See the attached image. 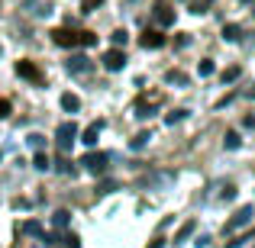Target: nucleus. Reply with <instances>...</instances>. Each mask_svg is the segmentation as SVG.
Segmentation results:
<instances>
[{
  "mask_svg": "<svg viewBox=\"0 0 255 248\" xmlns=\"http://www.w3.org/2000/svg\"><path fill=\"white\" fill-rule=\"evenodd\" d=\"M6 116H10V100L0 97V119H6Z\"/></svg>",
  "mask_w": 255,
  "mask_h": 248,
  "instance_id": "7c9ffc66",
  "label": "nucleus"
},
{
  "mask_svg": "<svg viewBox=\"0 0 255 248\" xmlns=\"http://www.w3.org/2000/svg\"><path fill=\"white\" fill-rule=\"evenodd\" d=\"M16 75L26 78V81H32V84H42V81H45L42 71H39V65L29 62V58H19V62H16Z\"/></svg>",
  "mask_w": 255,
  "mask_h": 248,
  "instance_id": "7ed1b4c3",
  "label": "nucleus"
},
{
  "mask_svg": "<svg viewBox=\"0 0 255 248\" xmlns=\"http://www.w3.org/2000/svg\"><path fill=\"white\" fill-rule=\"evenodd\" d=\"M223 197H226V200H233V197H236V187H233V184H226V190H223Z\"/></svg>",
  "mask_w": 255,
  "mask_h": 248,
  "instance_id": "72a5a7b5",
  "label": "nucleus"
},
{
  "mask_svg": "<svg viewBox=\"0 0 255 248\" xmlns=\"http://www.w3.org/2000/svg\"><path fill=\"white\" fill-rule=\"evenodd\" d=\"M239 75H243V68H236V65H233V68H226V71H223V84H226V81H236Z\"/></svg>",
  "mask_w": 255,
  "mask_h": 248,
  "instance_id": "bb28decb",
  "label": "nucleus"
},
{
  "mask_svg": "<svg viewBox=\"0 0 255 248\" xmlns=\"http://www.w3.org/2000/svg\"><path fill=\"white\" fill-rule=\"evenodd\" d=\"M194 229H197V223H194V219H187V223H184V226H181V229H178V232H174V245H178V242H184V239H187V236H191V232H194Z\"/></svg>",
  "mask_w": 255,
  "mask_h": 248,
  "instance_id": "ddd939ff",
  "label": "nucleus"
},
{
  "mask_svg": "<svg viewBox=\"0 0 255 248\" xmlns=\"http://www.w3.org/2000/svg\"><path fill=\"white\" fill-rule=\"evenodd\" d=\"M81 45H97V32L81 29Z\"/></svg>",
  "mask_w": 255,
  "mask_h": 248,
  "instance_id": "a878e982",
  "label": "nucleus"
},
{
  "mask_svg": "<svg viewBox=\"0 0 255 248\" xmlns=\"http://www.w3.org/2000/svg\"><path fill=\"white\" fill-rule=\"evenodd\" d=\"M58 171H62V174H71V162H65V158H62V162H58Z\"/></svg>",
  "mask_w": 255,
  "mask_h": 248,
  "instance_id": "2f4dec72",
  "label": "nucleus"
},
{
  "mask_svg": "<svg viewBox=\"0 0 255 248\" xmlns=\"http://www.w3.org/2000/svg\"><path fill=\"white\" fill-rule=\"evenodd\" d=\"M68 219H71V213H68V210H55V216H52V226L65 229V226H68Z\"/></svg>",
  "mask_w": 255,
  "mask_h": 248,
  "instance_id": "f3484780",
  "label": "nucleus"
},
{
  "mask_svg": "<svg viewBox=\"0 0 255 248\" xmlns=\"http://www.w3.org/2000/svg\"><path fill=\"white\" fill-rule=\"evenodd\" d=\"M165 81H168V84H181V87H184V84H187V75H184V71H168V75H165Z\"/></svg>",
  "mask_w": 255,
  "mask_h": 248,
  "instance_id": "a211bd4d",
  "label": "nucleus"
},
{
  "mask_svg": "<svg viewBox=\"0 0 255 248\" xmlns=\"http://www.w3.org/2000/svg\"><path fill=\"white\" fill-rule=\"evenodd\" d=\"M65 68H68L71 75H87V71H91V58L87 55H71L68 62H65Z\"/></svg>",
  "mask_w": 255,
  "mask_h": 248,
  "instance_id": "6e6552de",
  "label": "nucleus"
},
{
  "mask_svg": "<svg viewBox=\"0 0 255 248\" xmlns=\"http://www.w3.org/2000/svg\"><path fill=\"white\" fill-rule=\"evenodd\" d=\"M184 116H187V110H171L168 116H165V123H168V126H174V123H181Z\"/></svg>",
  "mask_w": 255,
  "mask_h": 248,
  "instance_id": "5701e85b",
  "label": "nucleus"
},
{
  "mask_svg": "<svg viewBox=\"0 0 255 248\" xmlns=\"http://www.w3.org/2000/svg\"><path fill=\"white\" fill-rule=\"evenodd\" d=\"M158 103H162V93H155V97H152V103H149V100H139V103H136V116H139V119L152 116V113H155V106H158Z\"/></svg>",
  "mask_w": 255,
  "mask_h": 248,
  "instance_id": "9d476101",
  "label": "nucleus"
},
{
  "mask_svg": "<svg viewBox=\"0 0 255 248\" xmlns=\"http://www.w3.org/2000/svg\"><path fill=\"white\" fill-rule=\"evenodd\" d=\"M155 23L158 26H174V10L168 0H158L155 3Z\"/></svg>",
  "mask_w": 255,
  "mask_h": 248,
  "instance_id": "0eeeda50",
  "label": "nucleus"
},
{
  "mask_svg": "<svg viewBox=\"0 0 255 248\" xmlns=\"http://www.w3.org/2000/svg\"><path fill=\"white\" fill-rule=\"evenodd\" d=\"M174 42H178V45H181V49H184V45H187V42H191V39H187V32H178V39H174Z\"/></svg>",
  "mask_w": 255,
  "mask_h": 248,
  "instance_id": "473e14b6",
  "label": "nucleus"
},
{
  "mask_svg": "<svg viewBox=\"0 0 255 248\" xmlns=\"http://www.w3.org/2000/svg\"><path fill=\"white\" fill-rule=\"evenodd\" d=\"M139 42H142V49H162V45H165V36L158 29H145L142 36H139Z\"/></svg>",
  "mask_w": 255,
  "mask_h": 248,
  "instance_id": "1a4fd4ad",
  "label": "nucleus"
},
{
  "mask_svg": "<svg viewBox=\"0 0 255 248\" xmlns=\"http://www.w3.org/2000/svg\"><path fill=\"white\" fill-rule=\"evenodd\" d=\"M62 245H65V248H81V239H78L75 232H68V236L62 239Z\"/></svg>",
  "mask_w": 255,
  "mask_h": 248,
  "instance_id": "393cba45",
  "label": "nucleus"
},
{
  "mask_svg": "<svg viewBox=\"0 0 255 248\" xmlns=\"http://www.w3.org/2000/svg\"><path fill=\"white\" fill-rule=\"evenodd\" d=\"M149 139H152V136H149V132H139V136H136V139H132V142H129V145H132V149H136V152H139V149H145V145H149Z\"/></svg>",
  "mask_w": 255,
  "mask_h": 248,
  "instance_id": "aec40b11",
  "label": "nucleus"
},
{
  "mask_svg": "<svg viewBox=\"0 0 255 248\" xmlns=\"http://www.w3.org/2000/svg\"><path fill=\"white\" fill-rule=\"evenodd\" d=\"M252 216H255V210H252V206H239V210H236V216H233L230 223H226V232H236L239 226H249V223H252Z\"/></svg>",
  "mask_w": 255,
  "mask_h": 248,
  "instance_id": "423d86ee",
  "label": "nucleus"
},
{
  "mask_svg": "<svg viewBox=\"0 0 255 248\" xmlns=\"http://www.w3.org/2000/svg\"><path fill=\"white\" fill-rule=\"evenodd\" d=\"M243 126H249V129H255V116H246V119H243Z\"/></svg>",
  "mask_w": 255,
  "mask_h": 248,
  "instance_id": "f704fd0d",
  "label": "nucleus"
},
{
  "mask_svg": "<svg viewBox=\"0 0 255 248\" xmlns=\"http://www.w3.org/2000/svg\"><path fill=\"white\" fill-rule=\"evenodd\" d=\"M117 190V180H104V184H97V193L104 197V193H113Z\"/></svg>",
  "mask_w": 255,
  "mask_h": 248,
  "instance_id": "cd10ccee",
  "label": "nucleus"
},
{
  "mask_svg": "<svg viewBox=\"0 0 255 248\" xmlns=\"http://www.w3.org/2000/svg\"><path fill=\"white\" fill-rule=\"evenodd\" d=\"M100 3H104V0H81V10H84V13H94Z\"/></svg>",
  "mask_w": 255,
  "mask_h": 248,
  "instance_id": "c756f323",
  "label": "nucleus"
},
{
  "mask_svg": "<svg viewBox=\"0 0 255 248\" xmlns=\"http://www.w3.org/2000/svg\"><path fill=\"white\" fill-rule=\"evenodd\" d=\"M32 167H36V171H49V167H52L49 155H45V152H36V158H32Z\"/></svg>",
  "mask_w": 255,
  "mask_h": 248,
  "instance_id": "dca6fc26",
  "label": "nucleus"
},
{
  "mask_svg": "<svg viewBox=\"0 0 255 248\" xmlns=\"http://www.w3.org/2000/svg\"><path fill=\"white\" fill-rule=\"evenodd\" d=\"M49 36H52V42L62 45V49H78V45H81V32L68 29V26H58V29H52Z\"/></svg>",
  "mask_w": 255,
  "mask_h": 248,
  "instance_id": "f257e3e1",
  "label": "nucleus"
},
{
  "mask_svg": "<svg viewBox=\"0 0 255 248\" xmlns=\"http://www.w3.org/2000/svg\"><path fill=\"white\" fill-rule=\"evenodd\" d=\"M223 39H226V42H239V39H243V26L226 23V26H223Z\"/></svg>",
  "mask_w": 255,
  "mask_h": 248,
  "instance_id": "f8f14e48",
  "label": "nucleus"
},
{
  "mask_svg": "<svg viewBox=\"0 0 255 248\" xmlns=\"http://www.w3.org/2000/svg\"><path fill=\"white\" fill-rule=\"evenodd\" d=\"M213 6V0H191V13H207Z\"/></svg>",
  "mask_w": 255,
  "mask_h": 248,
  "instance_id": "6ab92c4d",
  "label": "nucleus"
},
{
  "mask_svg": "<svg viewBox=\"0 0 255 248\" xmlns=\"http://www.w3.org/2000/svg\"><path fill=\"white\" fill-rule=\"evenodd\" d=\"M100 129H104V123H100V119H97V123H91V126L81 132V142H84V145H94V142H97V136H100Z\"/></svg>",
  "mask_w": 255,
  "mask_h": 248,
  "instance_id": "9b49d317",
  "label": "nucleus"
},
{
  "mask_svg": "<svg viewBox=\"0 0 255 248\" xmlns=\"http://www.w3.org/2000/svg\"><path fill=\"white\" fill-rule=\"evenodd\" d=\"M23 232H26V236H42V226H39L36 219H29V223L23 226Z\"/></svg>",
  "mask_w": 255,
  "mask_h": 248,
  "instance_id": "b1692460",
  "label": "nucleus"
},
{
  "mask_svg": "<svg viewBox=\"0 0 255 248\" xmlns=\"http://www.w3.org/2000/svg\"><path fill=\"white\" fill-rule=\"evenodd\" d=\"M29 145H32L36 152H42V145H45V136H39V132H32V136H29Z\"/></svg>",
  "mask_w": 255,
  "mask_h": 248,
  "instance_id": "c85d7f7f",
  "label": "nucleus"
},
{
  "mask_svg": "<svg viewBox=\"0 0 255 248\" xmlns=\"http://www.w3.org/2000/svg\"><path fill=\"white\" fill-rule=\"evenodd\" d=\"M104 68H107V71H123V68H126V52H123V49L104 52Z\"/></svg>",
  "mask_w": 255,
  "mask_h": 248,
  "instance_id": "39448f33",
  "label": "nucleus"
},
{
  "mask_svg": "<svg viewBox=\"0 0 255 248\" xmlns=\"http://www.w3.org/2000/svg\"><path fill=\"white\" fill-rule=\"evenodd\" d=\"M75 139H78V126L75 123H62L55 129V142H58V149H62V152H68L71 145H75Z\"/></svg>",
  "mask_w": 255,
  "mask_h": 248,
  "instance_id": "f03ea898",
  "label": "nucleus"
},
{
  "mask_svg": "<svg viewBox=\"0 0 255 248\" xmlns=\"http://www.w3.org/2000/svg\"><path fill=\"white\" fill-rule=\"evenodd\" d=\"M197 71H200V78H210L213 71H217V65H213L210 58H204V62H200V68H197Z\"/></svg>",
  "mask_w": 255,
  "mask_h": 248,
  "instance_id": "412c9836",
  "label": "nucleus"
},
{
  "mask_svg": "<svg viewBox=\"0 0 255 248\" xmlns=\"http://www.w3.org/2000/svg\"><path fill=\"white\" fill-rule=\"evenodd\" d=\"M252 13H255V6H252Z\"/></svg>",
  "mask_w": 255,
  "mask_h": 248,
  "instance_id": "c9c22d12",
  "label": "nucleus"
},
{
  "mask_svg": "<svg viewBox=\"0 0 255 248\" xmlns=\"http://www.w3.org/2000/svg\"><path fill=\"white\" fill-rule=\"evenodd\" d=\"M223 145H226V149H230V152H236L239 145H243V139H239V132H236V129H230V132H226V136H223Z\"/></svg>",
  "mask_w": 255,
  "mask_h": 248,
  "instance_id": "2eb2a0df",
  "label": "nucleus"
},
{
  "mask_svg": "<svg viewBox=\"0 0 255 248\" xmlns=\"http://www.w3.org/2000/svg\"><path fill=\"white\" fill-rule=\"evenodd\" d=\"M62 106L68 113H78V110H81V100H78L75 93H62Z\"/></svg>",
  "mask_w": 255,
  "mask_h": 248,
  "instance_id": "4468645a",
  "label": "nucleus"
},
{
  "mask_svg": "<svg viewBox=\"0 0 255 248\" xmlns=\"http://www.w3.org/2000/svg\"><path fill=\"white\" fill-rule=\"evenodd\" d=\"M81 165L91 174H104L107 171V155H104V152H87V155L81 158Z\"/></svg>",
  "mask_w": 255,
  "mask_h": 248,
  "instance_id": "20e7f679",
  "label": "nucleus"
},
{
  "mask_svg": "<svg viewBox=\"0 0 255 248\" xmlns=\"http://www.w3.org/2000/svg\"><path fill=\"white\" fill-rule=\"evenodd\" d=\"M110 39H113V49H123V45H126V39H129V36H126V29H117Z\"/></svg>",
  "mask_w": 255,
  "mask_h": 248,
  "instance_id": "4be33fe9",
  "label": "nucleus"
}]
</instances>
